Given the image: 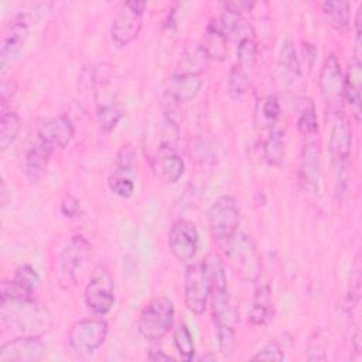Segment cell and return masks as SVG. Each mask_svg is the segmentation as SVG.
Segmentation results:
<instances>
[{
	"label": "cell",
	"instance_id": "21",
	"mask_svg": "<svg viewBox=\"0 0 362 362\" xmlns=\"http://www.w3.org/2000/svg\"><path fill=\"white\" fill-rule=\"evenodd\" d=\"M52 147L37 137V141L30 146L24 156V173L31 181H38L48 165L52 154Z\"/></svg>",
	"mask_w": 362,
	"mask_h": 362
},
{
	"label": "cell",
	"instance_id": "38",
	"mask_svg": "<svg viewBox=\"0 0 362 362\" xmlns=\"http://www.w3.org/2000/svg\"><path fill=\"white\" fill-rule=\"evenodd\" d=\"M215 327H216L219 351L226 356L232 355L236 348V337H235L233 327H228V325H215Z\"/></svg>",
	"mask_w": 362,
	"mask_h": 362
},
{
	"label": "cell",
	"instance_id": "17",
	"mask_svg": "<svg viewBox=\"0 0 362 362\" xmlns=\"http://www.w3.org/2000/svg\"><path fill=\"white\" fill-rule=\"evenodd\" d=\"M75 127L68 116H55L45 120L38 129V139L52 148L66 147L74 139Z\"/></svg>",
	"mask_w": 362,
	"mask_h": 362
},
{
	"label": "cell",
	"instance_id": "26",
	"mask_svg": "<svg viewBox=\"0 0 362 362\" xmlns=\"http://www.w3.org/2000/svg\"><path fill=\"white\" fill-rule=\"evenodd\" d=\"M361 59L355 58L351 64L346 76L344 78V102H348L355 107V116L359 120V103H361V82H362V71H361Z\"/></svg>",
	"mask_w": 362,
	"mask_h": 362
},
{
	"label": "cell",
	"instance_id": "41",
	"mask_svg": "<svg viewBox=\"0 0 362 362\" xmlns=\"http://www.w3.org/2000/svg\"><path fill=\"white\" fill-rule=\"evenodd\" d=\"M61 212L68 218L78 216L81 214V202L75 197L66 195L61 202Z\"/></svg>",
	"mask_w": 362,
	"mask_h": 362
},
{
	"label": "cell",
	"instance_id": "19",
	"mask_svg": "<svg viewBox=\"0 0 362 362\" xmlns=\"http://www.w3.org/2000/svg\"><path fill=\"white\" fill-rule=\"evenodd\" d=\"M202 79L198 75L173 74L168 81L167 95L173 102L184 103L192 100L201 90Z\"/></svg>",
	"mask_w": 362,
	"mask_h": 362
},
{
	"label": "cell",
	"instance_id": "5",
	"mask_svg": "<svg viewBox=\"0 0 362 362\" xmlns=\"http://www.w3.org/2000/svg\"><path fill=\"white\" fill-rule=\"evenodd\" d=\"M206 218L209 232L219 243L225 245L238 233L240 215L235 198L223 195L215 199L206 212Z\"/></svg>",
	"mask_w": 362,
	"mask_h": 362
},
{
	"label": "cell",
	"instance_id": "29",
	"mask_svg": "<svg viewBox=\"0 0 362 362\" xmlns=\"http://www.w3.org/2000/svg\"><path fill=\"white\" fill-rule=\"evenodd\" d=\"M263 156L270 165H280L286 157L284 132L276 124L270 127L269 136L263 141Z\"/></svg>",
	"mask_w": 362,
	"mask_h": 362
},
{
	"label": "cell",
	"instance_id": "36",
	"mask_svg": "<svg viewBox=\"0 0 362 362\" xmlns=\"http://www.w3.org/2000/svg\"><path fill=\"white\" fill-rule=\"evenodd\" d=\"M249 88V75L239 64H233L228 75V90L232 98H240Z\"/></svg>",
	"mask_w": 362,
	"mask_h": 362
},
{
	"label": "cell",
	"instance_id": "3",
	"mask_svg": "<svg viewBox=\"0 0 362 362\" xmlns=\"http://www.w3.org/2000/svg\"><path fill=\"white\" fill-rule=\"evenodd\" d=\"M225 253L232 269L242 279L256 283L262 277L260 255L250 236L236 233L225 243Z\"/></svg>",
	"mask_w": 362,
	"mask_h": 362
},
{
	"label": "cell",
	"instance_id": "6",
	"mask_svg": "<svg viewBox=\"0 0 362 362\" xmlns=\"http://www.w3.org/2000/svg\"><path fill=\"white\" fill-rule=\"evenodd\" d=\"M144 10H146L144 1L130 0V1L122 3V6L119 7V10L113 17L112 28H110L112 40L117 45L120 47L127 45L139 35L143 25Z\"/></svg>",
	"mask_w": 362,
	"mask_h": 362
},
{
	"label": "cell",
	"instance_id": "10",
	"mask_svg": "<svg viewBox=\"0 0 362 362\" xmlns=\"http://www.w3.org/2000/svg\"><path fill=\"white\" fill-rule=\"evenodd\" d=\"M86 307L96 315L107 314L115 304V283L105 269H98L83 291Z\"/></svg>",
	"mask_w": 362,
	"mask_h": 362
},
{
	"label": "cell",
	"instance_id": "18",
	"mask_svg": "<svg viewBox=\"0 0 362 362\" xmlns=\"http://www.w3.org/2000/svg\"><path fill=\"white\" fill-rule=\"evenodd\" d=\"M185 165L182 158L174 151L173 146L161 144L153 158L154 174L167 184L177 182L184 174Z\"/></svg>",
	"mask_w": 362,
	"mask_h": 362
},
{
	"label": "cell",
	"instance_id": "28",
	"mask_svg": "<svg viewBox=\"0 0 362 362\" xmlns=\"http://www.w3.org/2000/svg\"><path fill=\"white\" fill-rule=\"evenodd\" d=\"M297 130L301 133L304 139L318 136L317 110L313 99L310 98H303L300 100L298 115H297Z\"/></svg>",
	"mask_w": 362,
	"mask_h": 362
},
{
	"label": "cell",
	"instance_id": "16",
	"mask_svg": "<svg viewBox=\"0 0 362 362\" xmlns=\"http://www.w3.org/2000/svg\"><path fill=\"white\" fill-rule=\"evenodd\" d=\"M38 284V273L30 264H21L16 269L10 281H3L1 300H33Z\"/></svg>",
	"mask_w": 362,
	"mask_h": 362
},
{
	"label": "cell",
	"instance_id": "15",
	"mask_svg": "<svg viewBox=\"0 0 362 362\" xmlns=\"http://www.w3.org/2000/svg\"><path fill=\"white\" fill-rule=\"evenodd\" d=\"M45 344L38 335H21L0 348V362H37L45 355Z\"/></svg>",
	"mask_w": 362,
	"mask_h": 362
},
{
	"label": "cell",
	"instance_id": "1",
	"mask_svg": "<svg viewBox=\"0 0 362 362\" xmlns=\"http://www.w3.org/2000/svg\"><path fill=\"white\" fill-rule=\"evenodd\" d=\"M1 322L23 335H38L48 327V315L33 300H1Z\"/></svg>",
	"mask_w": 362,
	"mask_h": 362
},
{
	"label": "cell",
	"instance_id": "23",
	"mask_svg": "<svg viewBox=\"0 0 362 362\" xmlns=\"http://www.w3.org/2000/svg\"><path fill=\"white\" fill-rule=\"evenodd\" d=\"M277 69L281 81L286 85H293L300 78V61L297 57V51L291 41L286 40L281 44L279 61H277Z\"/></svg>",
	"mask_w": 362,
	"mask_h": 362
},
{
	"label": "cell",
	"instance_id": "24",
	"mask_svg": "<svg viewBox=\"0 0 362 362\" xmlns=\"http://www.w3.org/2000/svg\"><path fill=\"white\" fill-rule=\"evenodd\" d=\"M228 41L229 40L226 38L225 33L222 31L219 23L211 21L206 25L204 42H201V44H202L209 59L223 61L228 57Z\"/></svg>",
	"mask_w": 362,
	"mask_h": 362
},
{
	"label": "cell",
	"instance_id": "12",
	"mask_svg": "<svg viewBox=\"0 0 362 362\" xmlns=\"http://www.w3.org/2000/svg\"><path fill=\"white\" fill-rule=\"evenodd\" d=\"M298 161V184L307 194H318L321 170H320V141L317 137L304 139Z\"/></svg>",
	"mask_w": 362,
	"mask_h": 362
},
{
	"label": "cell",
	"instance_id": "8",
	"mask_svg": "<svg viewBox=\"0 0 362 362\" xmlns=\"http://www.w3.org/2000/svg\"><path fill=\"white\" fill-rule=\"evenodd\" d=\"M318 82L327 109L334 115L341 113L344 105V76L335 54H329L325 58Z\"/></svg>",
	"mask_w": 362,
	"mask_h": 362
},
{
	"label": "cell",
	"instance_id": "2",
	"mask_svg": "<svg viewBox=\"0 0 362 362\" xmlns=\"http://www.w3.org/2000/svg\"><path fill=\"white\" fill-rule=\"evenodd\" d=\"M174 304L168 297L153 298L140 313L137 331L147 341L163 339L174 325Z\"/></svg>",
	"mask_w": 362,
	"mask_h": 362
},
{
	"label": "cell",
	"instance_id": "20",
	"mask_svg": "<svg viewBox=\"0 0 362 362\" xmlns=\"http://www.w3.org/2000/svg\"><path fill=\"white\" fill-rule=\"evenodd\" d=\"M208 55L198 41H188L178 58L177 74H189V75H201L208 65Z\"/></svg>",
	"mask_w": 362,
	"mask_h": 362
},
{
	"label": "cell",
	"instance_id": "34",
	"mask_svg": "<svg viewBox=\"0 0 362 362\" xmlns=\"http://www.w3.org/2000/svg\"><path fill=\"white\" fill-rule=\"evenodd\" d=\"M98 123L103 132H112L123 117V109L117 103H103L96 112Z\"/></svg>",
	"mask_w": 362,
	"mask_h": 362
},
{
	"label": "cell",
	"instance_id": "40",
	"mask_svg": "<svg viewBox=\"0 0 362 362\" xmlns=\"http://www.w3.org/2000/svg\"><path fill=\"white\" fill-rule=\"evenodd\" d=\"M136 153L134 150L132 148V146L126 144L120 148L119 154H117V163H119V168H123V170H127V171H132L134 173V168H136V164H137V160H136Z\"/></svg>",
	"mask_w": 362,
	"mask_h": 362
},
{
	"label": "cell",
	"instance_id": "35",
	"mask_svg": "<svg viewBox=\"0 0 362 362\" xmlns=\"http://www.w3.org/2000/svg\"><path fill=\"white\" fill-rule=\"evenodd\" d=\"M256 55H257V44H256L255 35L242 38L240 41L236 42V57H238L236 64H239L246 71L255 65Z\"/></svg>",
	"mask_w": 362,
	"mask_h": 362
},
{
	"label": "cell",
	"instance_id": "30",
	"mask_svg": "<svg viewBox=\"0 0 362 362\" xmlns=\"http://www.w3.org/2000/svg\"><path fill=\"white\" fill-rule=\"evenodd\" d=\"M322 14L328 24L335 30H344L349 24V3L348 1H324L321 4Z\"/></svg>",
	"mask_w": 362,
	"mask_h": 362
},
{
	"label": "cell",
	"instance_id": "27",
	"mask_svg": "<svg viewBox=\"0 0 362 362\" xmlns=\"http://www.w3.org/2000/svg\"><path fill=\"white\" fill-rule=\"evenodd\" d=\"M202 266L208 277V281L211 284V293L228 290V277H226L225 266H223L222 257L218 253L215 252L208 253L202 262Z\"/></svg>",
	"mask_w": 362,
	"mask_h": 362
},
{
	"label": "cell",
	"instance_id": "25",
	"mask_svg": "<svg viewBox=\"0 0 362 362\" xmlns=\"http://www.w3.org/2000/svg\"><path fill=\"white\" fill-rule=\"evenodd\" d=\"M256 288L253 304L247 313V321L252 325H264L272 318V304H270V288L267 284H259Z\"/></svg>",
	"mask_w": 362,
	"mask_h": 362
},
{
	"label": "cell",
	"instance_id": "7",
	"mask_svg": "<svg viewBox=\"0 0 362 362\" xmlns=\"http://www.w3.org/2000/svg\"><path fill=\"white\" fill-rule=\"evenodd\" d=\"M352 146V129L342 113H337L328 143V153L337 182H342Z\"/></svg>",
	"mask_w": 362,
	"mask_h": 362
},
{
	"label": "cell",
	"instance_id": "9",
	"mask_svg": "<svg viewBox=\"0 0 362 362\" xmlns=\"http://www.w3.org/2000/svg\"><path fill=\"white\" fill-rule=\"evenodd\" d=\"M107 337V324L102 318H83L74 322L68 332L72 349L83 354L98 349Z\"/></svg>",
	"mask_w": 362,
	"mask_h": 362
},
{
	"label": "cell",
	"instance_id": "42",
	"mask_svg": "<svg viewBox=\"0 0 362 362\" xmlns=\"http://www.w3.org/2000/svg\"><path fill=\"white\" fill-rule=\"evenodd\" d=\"M148 359H151V361H173L174 358L167 355V354H164L160 349H151L148 352Z\"/></svg>",
	"mask_w": 362,
	"mask_h": 362
},
{
	"label": "cell",
	"instance_id": "43",
	"mask_svg": "<svg viewBox=\"0 0 362 362\" xmlns=\"http://www.w3.org/2000/svg\"><path fill=\"white\" fill-rule=\"evenodd\" d=\"M8 192H7V185H6V182L3 181L1 182V204H3V206H6L7 205V202H8Z\"/></svg>",
	"mask_w": 362,
	"mask_h": 362
},
{
	"label": "cell",
	"instance_id": "39",
	"mask_svg": "<svg viewBox=\"0 0 362 362\" xmlns=\"http://www.w3.org/2000/svg\"><path fill=\"white\" fill-rule=\"evenodd\" d=\"M252 359H255V361H283L284 354L276 342H269L263 348H260L253 355Z\"/></svg>",
	"mask_w": 362,
	"mask_h": 362
},
{
	"label": "cell",
	"instance_id": "4",
	"mask_svg": "<svg viewBox=\"0 0 362 362\" xmlns=\"http://www.w3.org/2000/svg\"><path fill=\"white\" fill-rule=\"evenodd\" d=\"M90 255V243L82 235L72 236L58 255L55 264V279L64 288L76 283L78 270Z\"/></svg>",
	"mask_w": 362,
	"mask_h": 362
},
{
	"label": "cell",
	"instance_id": "31",
	"mask_svg": "<svg viewBox=\"0 0 362 362\" xmlns=\"http://www.w3.org/2000/svg\"><path fill=\"white\" fill-rule=\"evenodd\" d=\"M20 117L13 110L1 109L0 116V148L1 151L7 150L8 146L17 139V134L20 132Z\"/></svg>",
	"mask_w": 362,
	"mask_h": 362
},
{
	"label": "cell",
	"instance_id": "37",
	"mask_svg": "<svg viewBox=\"0 0 362 362\" xmlns=\"http://www.w3.org/2000/svg\"><path fill=\"white\" fill-rule=\"evenodd\" d=\"M259 112L266 124L273 127L280 117V103L274 95H269L259 103Z\"/></svg>",
	"mask_w": 362,
	"mask_h": 362
},
{
	"label": "cell",
	"instance_id": "11",
	"mask_svg": "<svg viewBox=\"0 0 362 362\" xmlns=\"http://www.w3.org/2000/svg\"><path fill=\"white\" fill-rule=\"evenodd\" d=\"M209 296L211 284L205 274L202 262L189 264L184 274V301L187 308L192 314L201 315L206 308Z\"/></svg>",
	"mask_w": 362,
	"mask_h": 362
},
{
	"label": "cell",
	"instance_id": "33",
	"mask_svg": "<svg viewBox=\"0 0 362 362\" xmlns=\"http://www.w3.org/2000/svg\"><path fill=\"white\" fill-rule=\"evenodd\" d=\"M173 339L180 358L184 361H192L195 356V345L192 335L185 324H178L174 328Z\"/></svg>",
	"mask_w": 362,
	"mask_h": 362
},
{
	"label": "cell",
	"instance_id": "32",
	"mask_svg": "<svg viewBox=\"0 0 362 362\" xmlns=\"http://www.w3.org/2000/svg\"><path fill=\"white\" fill-rule=\"evenodd\" d=\"M133 174L134 173L123 168H117L116 171H113L107 180L110 191L120 198H130L134 192Z\"/></svg>",
	"mask_w": 362,
	"mask_h": 362
},
{
	"label": "cell",
	"instance_id": "13",
	"mask_svg": "<svg viewBox=\"0 0 362 362\" xmlns=\"http://www.w3.org/2000/svg\"><path fill=\"white\" fill-rule=\"evenodd\" d=\"M168 247L178 262L192 260L198 250V230L194 222L177 219L168 230Z\"/></svg>",
	"mask_w": 362,
	"mask_h": 362
},
{
	"label": "cell",
	"instance_id": "22",
	"mask_svg": "<svg viewBox=\"0 0 362 362\" xmlns=\"http://www.w3.org/2000/svg\"><path fill=\"white\" fill-rule=\"evenodd\" d=\"M212 294V318L215 325L233 327L239 321V311L232 301L228 290L214 291Z\"/></svg>",
	"mask_w": 362,
	"mask_h": 362
},
{
	"label": "cell",
	"instance_id": "14",
	"mask_svg": "<svg viewBox=\"0 0 362 362\" xmlns=\"http://www.w3.org/2000/svg\"><path fill=\"white\" fill-rule=\"evenodd\" d=\"M28 33H30V24H28V18L24 14L16 16L11 20V23L7 25L1 40V48H0L1 72H6V69L17 59V57L20 55L28 38Z\"/></svg>",
	"mask_w": 362,
	"mask_h": 362
}]
</instances>
